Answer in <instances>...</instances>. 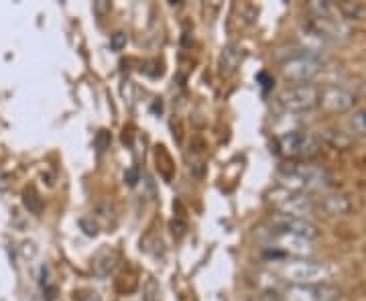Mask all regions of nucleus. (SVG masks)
Here are the masks:
<instances>
[{
	"instance_id": "7ed1b4c3",
	"label": "nucleus",
	"mask_w": 366,
	"mask_h": 301,
	"mask_svg": "<svg viewBox=\"0 0 366 301\" xmlns=\"http://www.w3.org/2000/svg\"><path fill=\"white\" fill-rule=\"evenodd\" d=\"M271 203L275 206L277 214H283V216H293V218H307L314 214L316 206L314 201L309 200L307 196H303L300 191H289V189H275L271 194Z\"/></svg>"
},
{
	"instance_id": "6e6552de",
	"label": "nucleus",
	"mask_w": 366,
	"mask_h": 301,
	"mask_svg": "<svg viewBox=\"0 0 366 301\" xmlns=\"http://www.w3.org/2000/svg\"><path fill=\"white\" fill-rule=\"evenodd\" d=\"M268 247L279 251L281 254H291L295 259H307V256H312L316 252L314 240L303 238V236L287 235V232H277V230L271 232Z\"/></svg>"
},
{
	"instance_id": "aec40b11",
	"label": "nucleus",
	"mask_w": 366,
	"mask_h": 301,
	"mask_svg": "<svg viewBox=\"0 0 366 301\" xmlns=\"http://www.w3.org/2000/svg\"><path fill=\"white\" fill-rule=\"evenodd\" d=\"M171 232L175 238H183L185 232H187V222L182 220V218H175L173 222H171Z\"/></svg>"
},
{
	"instance_id": "423d86ee",
	"label": "nucleus",
	"mask_w": 366,
	"mask_h": 301,
	"mask_svg": "<svg viewBox=\"0 0 366 301\" xmlns=\"http://www.w3.org/2000/svg\"><path fill=\"white\" fill-rule=\"evenodd\" d=\"M319 71H321V61L316 55H309V53L295 55L289 61H285L281 67L285 80L293 82V84H309Z\"/></svg>"
},
{
	"instance_id": "6ab92c4d",
	"label": "nucleus",
	"mask_w": 366,
	"mask_h": 301,
	"mask_svg": "<svg viewBox=\"0 0 366 301\" xmlns=\"http://www.w3.org/2000/svg\"><path fill=\"white\" fill-rule=\"evenodd\" d=\"M159 295H161V291H159L157 281L155 279H147L145 289H143V301H159Z\"/></svg>"
},
{
	"instance_id": "b1692460",
	"label": "nucleus",
	"mask_w": 366,
	"mask_h": 301,
	"mask_svg": "<svg viewBox=\"0 0 366 301\" xmlns=\"http://www.w3.org/2000/svg\"><path fill=\"white\" fill-rule=\"evenodd\" d=\"M124 182L131 185V187H134L136 185V182H138V169L136 167H131L126 173H124Z\"/></svg>"
},
{
	"instance_id": "f3484780",
	"label": "nucleus",
	"mask_w": 366,
	"mask_h": 301,
	"mask_svg": "<svg viewBox=\"0 0 366 301\" xmlns=\"http://www.w3.org/2000/svg\"><path fill=\"white\" fill-rule=\"evenodd\" d=\"M348 126L350 131L358 136H366V108L362 110H356L352 117L348 118Z\"/></svg>"
},
{
	"instance_id": "20e7f679",
	"label": "nucleus",
	"mask_w": 366,
	"mask_h": 301,
	"mask_svg": "<svg viewBox=\"0 0 366 301\" xmlns=\"http://www.w3.org/2000/svg\"><path fill=\"white\" fill-rule=\"evenodd\" d=\"M321 100L319 88L312 84H297L291 85L279 94V104L287 112H307L314 110Z\"/></svg>"
},
{
	"instance_id": "39448f33",
	"label": "nucleus",
	"mask_w": 366,
	"mask_h": 301,
	"mask_svg": "<svg viewBox=\"0 0 366 301\" xmlns=\"http://www.w3.org/2000/svg\"><path fill=\"white\" fill-rule=\"evenodd\" d=\"M279 147L281 153L293 159H303V157H314L319 150V141L316 134L307 131H289L279 136Z\"/></svg>"
},
{
	"instance_id": "a211bd4d",
	"label": "nucleus",
	"mask_w": 366,
	"mask_h": 301,
	"mask_svg": "<svg viewBox=\"0 0 366 301\" xmlns=\"http://www.w3.org/2000/svg\"><path fill=\"white\" fill-rule=\"evenodd\" d=\"M23 201H25V206L29 208V212H33V214H41V210H43V201H41V198L35 194L33 189L25 191V198H23Z\"/></svg>"
},
{
	"instance_id": "ddd939ff",
	"label": "nucleus",
	"mask_w": 366,
	"mask_h": 301,
	"mask_svg": "<svg viewBox=\"0 0 366 301\" xmlns=\"http://www.w3.org/2000/svg\"><path fill=\"white\" fill-rule=\"evenodd\" d=\"M240 49L236 45H226L222 53H220V61H218V67H220V76L222 78H230L236 73V69L240 66Z\"/></svg>"
},
{
	"instance_id": "9d476101",
	"label": "nucleus",
	"mask_w": 366,
	"mask_h": 301,
	"mask_svg": "<svg viewBox=\"0 0 366 301\" xmlns=\"http://www.w3.org/2000/svg\"><path fill=\"white\" fill-rule=\"evenodd\" d=\"M307 27L321 39H336L338 41V39H346L350 35L348 25L336 15L326 18H312V23Z\"/></svg>"
},
{
	"instance_id": "f257e3e1",
	"label": "nucleus",
	"mask_w": 366,
	"mask_h": 301,
	"mask_svg": "<svg viewBox=\"0 0 366 301\" xmlns=\"http://www.w3.org/2000/svg\"><path fill=\"white\" fill-rule=\"evenodd\" d=\"M273 273L293 285H319L332 277V271L326 263H317L312 259L275 261Z\"/></svg>"
},
{
	"instance_id": "1a4fd4ad",
	"label": "nucleus",
	"mask_w": 366,
	"mask_h": 301,
	"mask_svg": "<svg viewBox=\"0 0 366 301\" xmlns=\"http://www.w3.org/2000/svg\"><path fill=\"white\" fill-rule=\"evenodd\" d=\"M271 224H273V230H277V232L303 236V238H309V240H316L317 236H319L316 224H312L309 220H303V218L273 214L271 216Z\"/></svg>"
},
{
	"instance_id": "4468645a",
	"label": "nucleus",
	"mask_w": 366,
	"mask_h": 301,
	"mask_svg": "<svg viewBox=\"0 0 366 301\" xmlns=\"http://www.w3.org/2000/svg\"><path fill=\"white\" fill-rule=\"evenodd\" d=\"M117 263H118V256L117 252H102L98 254V259H96V263H94V267H96V273L102 275V277H106V275H110L114 268H117Z\"/></svg>"
},
{
	"instance_id": "5701e85b",
	"label": "nucleus",
	"mask_w": 366,
	"mask_h": 301,
	"mask_svg": "<svg viewBox=\"0 0 366 301\" xmlns=\"http://www.w3.org/2000/svg\"><path fill=\"white\" fill-rule=\"evenodd\" d=\"M108 11H110V2H108V0H98V2H94V15L104 17Z\"/></svg>"
},
{
	"instance_id": "9b49d317",
	"label": "nucleus",
	"mask_w": 366,
	"mask_h": 301,
	"mask_svg": "<svg viewBox=\"0 0 366 301\" xmlns=\"http://www.w3.org/2000/svg\"><path fill=\"white\" fill-rule=\"evenodd\" d=\"M319 104L330 112H346L354 106V96L342 88H328L321 92Z\"/></svg>"
},
{
	"instance_id": "f03ea898",
	"label": "nucleus",
	"mask_w": 366,
	"mask_h": 301,
	"mask_svg": "<svg viewBox=\"0 0 366 301\" xmlns=\"http://www.w3.org/2000/svg\"><path fill=\"white\" fill-rule=\"evenodd\" d=\"M279 182L283 189L289 191H303V189H324L330 185V177L326 171L309 165H293L281 171Z\"/></svg>"
},
{
	"instance_id": "a878e982",
	"label": "nucleus",
	"mask_w": 366,
	"mask_h": 301,
	"mask_svg": "<svg viewBox=\"0 0 366 301\" xmlns=\"http://www.w3.org/2000/svg\"><path fill=\"white\" fill-rule=\"evenodd\" d=\"M191 171H194L198 177H201V175H203V165H201V163H194V165H191Z\"/></svg>"
},
{
	"instance_id": "f8f14e48",
	"label": "nucleus",
	"mask_w": 366,
	"mask_h": 301,
	"mask_svg": "<svg viewBox=\"0 0 366 301\" xmlns=\"http://www.w3.org/2000/svg\"><path fill=\"white\" fill-rule=\"evenodd\" d=\"M319 208L328 214V216L333 218H342L348 216L352 212V203L346 196L342 194H328L319 200Z\"/></svg>"
},
{
	"instance_id": "4be33fe9",
	"label": "nucleus",
	"mask_w": 366,
	"mask_h": 301,
	"mask_svg": "<svg viewBox=\"0 0 366 301\" xmlns=\"http://www.w3.org/2000/svg\"><path fill=\"white\" fill-rule=\"evenodd\" d=\"M124 45H126V35L124 33L112 35V39H110V47H112V49L120 51Z\"/></svg>"
},
{
	"instance_id": "dca6fc26",
	"label": "nucleus",
	"mask_w": 366,
	"mask_h": 301,
	"mask_svg": "<svg viewBox=\"0 0 366 301\" xmlns=\"http://www.w3.org/2000/svg\"><path fill=\"white\" fill-rule=\"evenodd\" d=\"M336 8L346 18H366V6L360 2H340Z\"/></svg>"
},
{
	"instance_id": "412c9836",
	"label": "nucleus",
	"mask_w": 366,
	"mask_h": 301,
	"mask_svg": "<svg viewBox=\"0 0 366 301\" xmlns=\"http://www.w3.org/2000/svg\"><path fill=\"white\" fill-rule=\"evenodd\" d=\"M80 226H82L83 232H85L88 236L98 235V226H96V224H94V222H92L90 218H82V220H80Z\"/></svg>"
},
{
	"instance_id": "2eb2a0df",
	"label": "nucleus",
	"mask_w": 366,
	"mask_h": 301,
	"mask_svg": "<svg viewBox=\"0 0 366 301\" xmlns=\"http://www.w3.org/2000/svg\"><path fill=\"white\" fill-rule=\"evenodd\" d=\"M307 8H309V13L314 15V18H326V17H333L336 13H338V8H336V4L332 2H326V0H314V2H309L307 4Z\"/></svg>"
},
{
	"instance_id": "0eeeda50",
	"label": "nucleus",
	"mask_w": 366,
	"mask_h": 301,
	"mask_svg": "<svg viewBox=\"0 0 366 301\" xmlns=\"http://www.w3.org/2000/svg\"><path fill=\"white\" fill-rule=\"evenodd\" d=\"M279 297L281 301H336L340 300V289L328 283L291 285Z\"/></svg>"
},
{
	"instance_id": "393cba45",
	"label": "nucleus",
	"mask_w": 366,
	"mask_h": 301,
	"mask_svg": "<svg viewBox=\"0 0 366 301\" xmlns=\"http://www.w3.org/2000/svg\"><path fill=\"white\" fill-rule=\"evenodd\" d=\"M96 145H98V149L104 150L108 145H110V134L106 133V131H100L98 133V138H96Z\"/></svg>"
}]
</instances>
